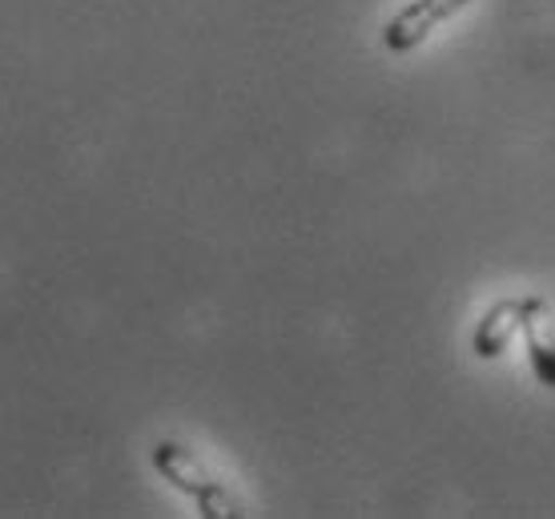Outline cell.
<instances>
[{
    "instance_id": "6da1fadb",
    "label": "cell",
    "mask_w": 555,
    "mask_h": 519,
    "mask_svg": "<svg viewBox=\"0 0 555 519\" xmlns=\"http://www.w3.org/2000/svg\"><path fill=\"white\" fill-rule=\"evenodd\" d=\"M153 467H157V476L169 479L173 488H178L181 495H190L197 504V511L206 519H230V516H246L242 507H237V499L222 488V479H214L202 467V459H197L190 447H181V443H173V439H162V443H153L150 451Z\"/></svg>"
},
{
    "instance_id": "7a4b0ae2",
    "label": "cell",
    "mask_w": 555,
    "mask_h": 519,
    "mask_svg": "<svg viewBox=\"0 0 555 519\" xmlns=\"http://www.w3.org/2000/svg\"><path fill=\"white\" fill-rule=\"evenodd\" d=\"M472 0H411L406 9L390 16L387 28H383V44H387L390 53H411L418 44L427 41L435 28L451 21L459 9H467Z\"/></svg>"
},
{
    "instance_id": "3957f363",
    "label": "cell",
    "mask_w": 555,
    "mask_h": 519,
    "mask_svg": "<svg viewBox=\"0 0 555 519\" xmlns=\"http://www.w3.org/2000/svg\"><path fill=\"white\" fill-rule=\"evenodd\" d=\"M535 302H540V298H503V302H495V307L475 323L472 351L479 354V359H500V354L512 347V338L524 330V319L535 310Z\"/></svg>"
},
{
    "instance_id": "277c9868",
    "label": "cell",
    "mask_w": 555,
    "mask_h": 519,
    "mask_svg": "<svg viewBox=\"0 0 555 519\" xmlns=\"http://www.w3.org/2000/svg\"><path fill=\"white\" fill-rule=\"evenodd\" d=\"M547 319V302H535V310H531L528 319H524V342H528V363H531V375L543 382V387H552L555 391V338L547 342V338L540 335V323Z\"/></svg>"
}]
</instances>
